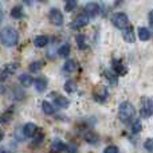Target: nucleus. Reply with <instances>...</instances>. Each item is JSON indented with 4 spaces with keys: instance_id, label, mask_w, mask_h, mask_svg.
I'll list each match as a JSON object with an SVG mask.
<instances>
[{
    "instance_id": "obj_5",
    "label": "nucleus",
    "mask_w": 153,
    "mask_h": 153,
    "mask_svg": "<svg viewBox=\"0 0 153 153\" xmlns=\"http://www.w3.org/2000/svg\"><path fill=\"white\" fill-rule=\"evenodd\" d=\"M48 18H50V22L54 26H62V24H63V13L59 10H56V8H53V10L50 11Z\"/></svg>"
},
{
    "instance_id": "obj_17",
    "label": "nucleus",
    "mask_w": 153,
    "mask_h": 153,
    "mask_svg": "<svg viewBox=\"0 0 153 153\" xmlns=\"http://www.w3.org/2000/svg\"><path fill=\"white\" fill-rule=\"evenodd\" d=\"M11 16L13 19H22L24 16V11L22 8V5H15V7L11 10Z\"/></svg>"
},
{
    "instance_id": "obj_2",
    "label": "nucleus",
    "mask_w": 153,
    "mask_h": 153,
    "mask_svg": "<svg viewBox=\"0 0 153 153\" xmlns=\"http://www.w3.org/2000/svg\"><path fill=\"white\" fill-rule=\"evenodd\" d=\"M136 109L130 102H122L118 108V117L122 122H129L130 120L134 117Z\"/></svg>"
},
{
    "instance_id": "obj_3",
    "label": "nucleus",
    "mask_w": 153,
    "mask_h": 153,
    "mask_svg": "<svg viewBox=\"0 0 153 153\" xmlns=\"http://www.w3.org/2000/svg\"><path fill=\"white\" fill-rule=\"evenodd\" d=\"M128 22H129L128 15L124 12H116V13H113V16H111V23L120 30H124L125 27L128 26Z\"/></svg>"
},
{
    "instance_id": "obj_9",
    "label": "nucleus",
    "mask_w": 153,
    "mask_h": 153,
    "mask_svg": "<svg viewBox=\"0 0 153 153\" xmlns=\"http://www.w3.org/2000/svg\"><path fill=\"white\" fill-rule=\"evenodd\" d=\"M22 132H23L24 137H34L35 134H36L38 132V128L35 124H32V122H27L26 125H24L23 128H22Z\"/></svg>"
},
{
    "instance_id": "obj_25",
    "label": "nucleus",
    "mask_w": 153,
    "mask_h": 153,
    "mask_svg": "<svg viewBox=\"0 0 153 153\" xmlns=\"http://www.w3.org/2000/svg\"><path fill=\"white\" fill-rule=\"evenodd\" d=\"M65 90H66L67 93H74L76 91V83L73 81H67L66 83H65Z\"/></svg>"
},
{
    "instance_id": "obj_34",
    "label": "nucleus",
    "mask_w": 153,
    "mask_h": 153,
    "mask_svg": "<svg viewBox=\"0 0 153 153\" xmlns=\"http://www.w3.org/2000/svg\"><path fill=\"white\" fill-rule=\"evenodd\" d=\"M148 19H149V23H151V26H153V10L151 11V12H149Z\"/></svg>"
},
{
    "instance_id": "obj_37",
    "label": "nucleus",
    "mask_w": 153,
    "mask_h": 153,
    "mask_svg": "<svg viewBox=\"0 0 153 153\" xmlns=\"http://www.w3.org/2000/svg\"><path fill=\"white\" fill-rule=\"evenodd\" d=\"M4 86H1V85H0V93H4Z\"/></svg>"
},
{
    "instance_id": "obj_6",
    "label": "nucleus",
    "mask_w": 153,
    "mask_h": 153,
    "mask_svg": "<svg viewBox=\"0 0 153 153\" xmlns=\"http://www.w3.org/2000/svg\"><path fill=\"white\" fill-rule=\"evenodd\" d=\"M93 98H94L97 102H105L108 100V90L103 86H98L97 89L93 91Z\"/></svg>"
},
{
    "instance_id": "obj_10",
    "label": "nucleus",
    "mask_w": 153,
    "mask_h": 153,
    "mask_svg": "<svg viewBox=\"0 0 153 153\" xmlns=\"http://www.w3.org/2000/svg\"><path fill=\"white\" fill-rule=\"evenodd\" d=\"M111 66H113V70H114L113 73H114L116 75H125V74L128 73V69H126V67H125L120 61H117V59H114V61H113Z\"/></svg>"
},
{
    "instance_id": "obj_29",
    "label": "nucleus",
    "mask_w": 153,
    "mask_h": 153,
    "mask_svg": "<svg viewBox=\"0 0 153 153\" xmlns=\"http://www.w3.org/2000/svg\"><path fill=\"white\" fill-rule=\"evenodd\" d=\"M141 130V121H134L133 122V125H132V132L133 133H138Z\"/></svg>"
},
{
    "instance_id": "obj_27",
    "label": "nucleus",
    "mask_w": 153,
    "mask_h": 153,
    "mask_svg": "<svg viewBox=\"0 0 153 153\" xmlns=\"http://www.w3.org/2000/svg\"><path fill=\"white\" fill-rule=\"evenodd\" d=\"M85 136H86V137H85V140H86L87 143H94V144H95V143H97V141H98L97 136H95L94 133H91V132L86 133V134H85Z\"/></svg>"
},
{
    "instance_id": "obj_18",
    "label": "nucleus",
    "mask_w": 153,
    "mask_h": 153,
    "mask_svg": "<svg viewBox=\"0 0 153 153\" xmlns=\"http://www.w3.org/2000/svg\"><path fill=\"white\" fill-rule=\"evenodd\" d=\"M42 109H43V111H45L47 116H51V114L55 113V108H54V105L51 102H48V101H43L42 102Z\"/></svg>"
},
{
    "instance_id": "obj_8",
    "label": "nucleus",
    "mask_w": 153,
    "mask_h": 153,
    "mask_svg": "<svg viewBox=\"0 0 153 153\" xmlns=\"http://www.w3.org/2000/svg\"><path fill=\"white\" fill-rule=\"evenodd\" d=\"M98 12H100V5H98L97 3L90 1L85 5V13H86L89 18H94V16H97Z\"/></svg>"
},
{
    "instance_id": "obj_40",
    "label": "nucleus",
    "mask_w": 153,
    "mask_h": 153,
    "mask_svg": "<svg viewBox=\"0 0 153 153\" xmlns=\"http://www.w3.org/2000/svg\"><path fill=\"white\" fill-rule=\"evenodd\" d=\"M0 153H11V152H7V151H0Z\"/></svg>"
},
{
    "instance_id": "obj_39",
    "label": "nucleus",
    "mask_w": 153,
    "mask_h": 153,
    "mask_svg": "<svg viewBox=\"0 0 153 153\" xmlns=\"http://www.w3.org/2000/svg\"><path fill=\"white\" fill-rule=\"evenodd\" d=\"M120 3H121V0H117V1H116V5H118Z\"/></svg>"
},
{
    "instance_id": "obj_38",
    "label": "nucleus",
    "mask_w": 153,
    "mask_h": 153,
    "mask_svg": "<svg viewBox=\"0 0 153 153\" xmlns=\"http://www.w3.org/2000/svg\"><path fill=\"white\" fill-rule=\"evenodd\" d=\"M1 19H3V12L0 11V22H1Z\"/></svg>"
},
{
    "instance_id": "obj_30",
    "label": "nucleus",
    "mask_w": 153,
    "mask_h": 153,
    "mask_svg": "<svg viewBox=\"0 0 153 153\" xmlns=\"http://www.w3.org/2000/svg\"><path fill=\"white\" fill-rule=\"evenodd\" d=\"M16 69H18V65H16V63H11V65H7V66L4 67L5 73H8V74H11V73H13V71H15Z\"/></svg>"
},
{
    "instance_id": "obj_7",
    "label": "nucleus",
    "mask_w": 153,
    "mask_h": 153,
    "mask_svg": "<svg viewBox=\"0 0 153 153\" xmlns=\"http://www.w3.org/2000/svg\"><path fill=\"white\" fill-rule=\"evenodd\" d=\"M89 19L90 18L85 12L83 13H79V15L76 16L75 20L70 24V27H73V28H81V27H85L87 23H89Z\"/></svg>"
},
{
    "instance_id": "obj_12",
    "label": "nucleus",
    "mask_w": 153,
    "mask_h": 153,
    "mask_svg": "<svg viewBox=\"0 0 153 153\" xmlns=\"http://www.w3.org/2000/svg\"><path fill=\"white\" fill-rule=\"evenodd\" d=\"M35 83V89H36V91L42 93L46 90V87H47V79L43 78V76H39V78H36L34 81Z\"/></svg>"
},
{
    "instance_id": "obj_33",
    "label": "nucleus",
    "mask_w": 153,
    "mask_h": 153,
    "mask_svg": "<svg viewBox=\"0 0 153 153\" xmlns=\"http://www.w3.org/2000/svg\"><path fill=\"white\" fill-rule=\"evenodd\" d=\"M42 140H43V133H39V134H36V138H35V141H34V145L39 144Z\"/></svg>"
},
{
    "instance_id": "obj_28",
    "label": "nucleus",
    "mask_w": 153,
    "mask_h": 153,
    "mask_svg": "<svg viewBox=\"0 0 153 153\" xmlns=\"http://www.w3.org/2000/svg\"><path fill=\"white\" fill-rule=\"evenodd\" d=\"M144 148H145V151H148V152H153V138L145 140V143H144Z\"/></svg>"
},
{
    "instance_id": "obj_31",
    "label": "nucleus",
    "mask_w": 153,
    "mask_h": 153,
    "mask_svg": "<svg viewBox=\"0 0 153 153\" xmlns=\"http://www.w3.org/2000/svg\"><path fill=\"white\" fill-rule=\"evenodd\" d=\"M103 153H118V148L114 145H110V146H108V148H105Z\"/></svg>"
},
{
    "instance_id": "obj_1",
    "label": "nucleus",
    "mask_w": 153,
    "mask_h": 153,
    "mask_svg": "<svg viewBox=\"0 0 153 153\" xmlns=\"http://www.w3.org/2000/svg\"><path fill=\"white\" fill-rule=\"evenodd\" d=\"M19 40V34L15 28H11V27H5L0 31V42L3 43L7 47H12L18 43Z\"/></svg>"
},
{
    "instance_id": "obj_23",
    "label": "nucleus",
    "mask_w": 153,
    "mask_h": 153,
    "mask_svg": "<svg viewBox=\"0 0 153 153\" xmlns=\"http://www.w3.org/2000/svg\"><path fill=\"white\" fill-rule=\"evenodd\" d=\"M70 45H63V46H61V48L58 50V55L59 56H62V58H66V56H69V54H70Z\"/></svg>"
},
{
    "instance_id": "obj_4",
    "label": "nucleus",
    "mask_w": 153,
    "mask_h": 153,
    "mask_svg": "<svg viewBox=\"0 0 153 153\" xmlns=\"http://www.w3.org/2000/svg\"><path fill=\"white\" fill-rule=\"evenodd\" d=\"M140 114L143 118H149V117L153 116V100L152 98H145L144 100Z\"/></svg>"
},
{
    "instance_id": "obj_21",
    "label": "nucleus",
    "mask_w": 153,
    "mask_h": 153,
    "mask_svg": "<svg viewBox=\"0 0 153 153\" xmlns=\"http://www.w3.org/2000/svg\"><path fill=\"white\" fill-rule=\"evenodd\" d=\"M55 105H58L59 108H62V109H66V108H69L70 102L66 97H63V95H58V97H55Z\"/></svg>"
},
{
    "instance_id": "obj_36",
    "label": "nucleus",
    "mask_w": 153,
    "mask_h": 153,
    "mask_svg": "<svg viewBox=\"0 0 153 153\" xmlns=\"http://www.w3.org/2000/svg\"><path fill=\"white\" fill-rule=\"evenodd\" d=\"M23 1L26 3V4H31V3H32V0H23Z\"/></svg>"
},
{
    "instance_id": "obj_26",
    "label": "nucleus",
    "mask_w": 153,
    "mask_h": 153,
    "mask_svg": "<svg viewBox=\"0 0 153 153\" xmlns=\"http://www.w3.org/2000/svg\"><path fill=\"white\" fill-rule=\"evenodd\" d=\"M40 69H42V63H40V62H32L28 66V70L31 73H38Z\"/></svg>"
},
{
    "instance_id": "obj_20",
    "label": "nucleus",
    "mask_w": 153,
    "mask_h": 153,
    "mask_svg": "<svg viewBox=\"0 0 153 153\" xmlns=\"http://www.w3.org/2000/svg\"><path fill=\"white\" fill-rule=\"evenodd\" d=\"M103 76L109 81V83H111V85L118 83V78H117V75L114 74L113 71H110V70H105V71H103Z\"/></svg>"
},
{
    "instance_id": "obj_41",
    "label": "nucleus",
    "mask_w": 153,
    "mask_h": 153,
    "mask_svg": "<svg viewBox=\"0 0 153 153\" xmlns=\"http://www.w3.org/2000/svg\"><path fill=\"white\" fill-rule=\"evenodd\" d=\"M38 1H46V0H38Z\"/></svg>"
},
{
    "instance_id": "obj_13",
    "label": "nucleus",
    "mask_w": 153,
    "mask_h": 153,
    "mask_svg": "<svg viewBox=\"0 0 153 153\" xmlns=\"http://www.w3.org/2000/svg\"><path fill=\"white\" fill-rule=\"evenodd\" d=\"M34 45L36 47H45V46L48 45V38L46 35H38L34 39Z\"/></svg>"
},
{
    "instance_id": "obj_24",
    "label": "nucleus",
    "mask_w": 153,
    "mask_h": 153,
    "mask_svg": "<svg viewBox=\"0 0 153 153\" xmlns=\"http://www.w3.org/2000/svg\"><path fill=\"white\" fill-rule=\"evenodd\" d=\"M76 4H78V0H66V4H65L66 12H71V11L76 7Z\"/></svg>"
},
{
    "instance_id": "obj_22",
    "label": "nucleus",
    "mask_w": 153,
    "mask_h": 153,
    "mask_svg": "<svg viewBox=\"0 0 153 153\" xmlns=\"http://www.w3.org/2000/svg\"><path fill=\"white\" fill-rule=\"evenodd\" d=\"M76 45H78V48L79 50H85L87 48V45H86V36L82 34L76 35Z\"/></svg>"
},
{
    "instance_id": "obj_16",
    "label": "nucleus",
    "mask_w": 153,
    "mask_h": 153,
    "mask_svg": "<svg viewBox=\"0 0 153 153\" xmlns=\"http://www.w3.org/2000/svg\"><path fill=\"white\" fill-rule=\"evenodd\" d=\"M138 38L143 42H146V40L151 39V31L148 28H145V27H140L138 28Z\"/></svg>"
},
{
    "instance_id": "obj_35",
    "label": "nucleus",
    "mask_w": 153,
    "mask_h": 153,
    "mask_svg": "<svg viewBox=\"0 0 153 153\" xmlns=\"http://www.w3.org/2000/svg\"><path fill=\"white\" fill-rule=\"evenodd\" d=\"M3 138H4V132H3V130L0 129V141H1Z\"/></svg>"
},
{
    "instance_id": "obj_11",
    "label": "nucleus",
    "mask_w": 153,
    "mask_h": 153,
    "mask_svg": "<svg viewBox=\"0 0 153 153\" xmlns=\"http://www.w3.org/2000/svg\"><path fill=\"white\" fill-rule=\"evenodd\" d=\"M124 39H125V42H128V43H133L136 40V38H134V31H133V28L130 26H126L124 28Z\"/></svg>"
},
{
    "instance_id": "obj_14",
    "label": "nucleus",
    "mask_w": 153,
    "mask_h": 153,
    "mask_svg": "<svg viewBox=\"0 0 153 153\" xmlns=\"http://www.w3.org/2000/svg\"><path fill=\"white\" fill-rule=\"evenodd\" d=\"M19 82H20L24 87H30L32 83H34V79H32V76L28 75V74H22V75H19Z\"/></svg>"
},
{
    "instance_id": "obj_19",
    "label": "nucleus",
    "mask_w": 153,
    "mask_h": 153,
    "mask_svg": "<svg viewBox=\"0 0 153 153\" xmlns=\"http://www.w3.org/2000/svg\"><path fill=\"white\" fill-rule=\"evenodd\" d=\"M66 144H63L62 141H54L53 145H51V152L54 153H59V152H63L66 151Z\"/></svg>"
},
{
    "instance_id": "obj_32",
    "label": "nucleus",
    "mask_w": 153,
    "mask_h": 153,
    "mask_svg": "<svg viewBox=\"0 0 153 153\" xmlns=\"http://www.w3.org/2000/svg\"><path fill=\"white\" fill-rule=\"evenodd\" d=\"M66 151L69 153H76V146L75 145H69V146H66Z\"/></svg>"
},
{
    "instance_id": "obj_15",
    "label": "nucleus",
    "mask_w": 153,
    "mask_h": 153,
    "mask_svg": "<svg viewBox=\"0 0 153 153\" xmlns=\"http://www.w3.org/2000/svg\"><path fill=\"white\" fill-rule=\"evenodd\" d=\"M76 69V62L75 61H66L65 62V65H63V73L65 74H69V73H73L74 70Z\"/></svg>"
}]
</instances>
